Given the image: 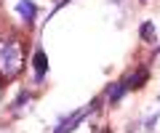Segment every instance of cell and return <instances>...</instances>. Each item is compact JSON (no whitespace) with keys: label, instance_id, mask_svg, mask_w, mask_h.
Segmentation results:
<instances>
[{"label":"cell","instance_id":"6da1fadb","mask_svg":"<svg viewBox=\"0 0 160 133\" xmlns=\"http://www.w3.org/2000/svg\"><path fill=\"white\" fill-rule=\"evenodd\" d=\"M22 72V45L16 37L0 40V75L11 80Z\"/></svg>","mask_w":160,"mask_h":133},{"label":"cell","instance_id":"7a4b0ae2","mask_svg":"<svg viewBox=\"0 0 160 133\" xmlns=\"http://www.w3.org/2000/svg\"><path fill=\"white\" fill-rule=\"evenodd\" d=\"M99 104H102V98H93V101H91L88 107H83V109L72 112V117H67V120H62V122L56 125V131H53V133H72V131H75V128H78V125H80L83 120H86L88 115H93V112L99 109Z\"/></svg>","mask_w":160,"mask_h":133},{"label":"cell","instance_id":"3957f363","mask_svg":"<svg viewBox=\"0 0 160 133\" xmlns=\"http://www.w3.org/2000/svg\"><path fill=\"white\" fill-rule=\"evenodd\" d=\"M32 69H35V80H38V83L48 75V56H46L43 48H35V53H32Z\"/></svg>","mask_w":160,"mask_h":133},{"label":"cell","instance_id":"277c9868","mask_svg":"<svg viewBox=\"0 0 160 133\" xmlns=\"http://www.w3.org/2000/svg\"><path fill=\"white\" fill-rule=\"evenodd\" d=\"M16 11H19V16L24 19V24H27V27H32V24H35L38 6H35L32 0H19V3H16Z\"/></svg>","mask_w":160,"mask_h":133},{"label":"cell","instance_id":"5b68a950","mask_svg":"<svg viewBox=\"0 0 160 133\" xmlns=\"http://www.w3.org/2000/svg\"><path fill=\"white\" fill-rule=\"evenodd\" d=\"M126 91H128L126 80H118V83H112V85H107V101L109 104H118L120 98L126 96Z\"/></svg>","mask_w":160,"mask_h":133},{"label":"cell","instance_id":"8992f818","mask_svg":"<svg viewBox=\"0 0 160 133\" xmlns=\"http://www.w3.org/2000/svg\"><path fill=\"white\" fill-rule=\"evenodd\" d=\"M147 80H149V72H147V69L142 67L139 72H133V75H131V77L126 80V85H128V91H139V88H142V85H144Z\"/></svg>","mask_w":160,"mask_h":133},{"label":"cell","instance_id":"52a82bcc","mask_svg":"<svg viewBox=\"0 0 160 133\" xmlns=\"http://www.w3.org/2000/svg\"><path fill=\"white\" fill-rule=\"evenodd\" d=\"M139 35H142V40L155 43V21H144L142 29H139Z\"/></svg>","mask_w":160,"mask_h":133},{"label":"cell","instance_id":"ba28073f","mask_svg":"<svg viewBox=\"0 0 160 133\" xmlns=\"http://www.w3.org/2000/svg\"><path fill=\"white\" fill-rule=\"evenodd\" d=\"M29 98H32V96H29V93L27 91H22V93H19V96H16V101H13V109H19V107H24V104H27V101H29Z\"/></svg>","mask_w":160,"mask_h":133},{"label":"cell","instance_id":"9c48e42d","mask_svg":"<svg viewBox=\"0 0 160 133\" xmlns=\"http://www.w3.org/2000/svg\"><path fill=\"white\" fill-rule=\"evenodd\" d=\"M93 133H96V131H93ZM102 133H109V131H102Z\"/></svg>","mask_w":160,"mask_h":133}]
</instances>
